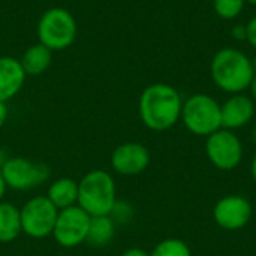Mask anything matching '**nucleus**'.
<instances>
[{"label": "nucleus", "instance_id": "nucleus-1", "mask_svg": "<svg viewBox=\"0 0 256 256\" xmlns=\"http://www.w3.org/2000/svg\"><path fill=\"white\" fill-rule=\"evenodd\" d=\"M183 100L180 93L170 84L154 82L146 87L138 100L140 118L146 128L164 132L176 126L182 117Z\"/></svg>", "mask_w": 256, "mask_h": 256}, {"label": "nucleus", "instance_id": "nucleus-2", "mask_svg": "<svg viewBox=\"0 0 256 256\" xmlns=\"http://www.w3.org/2000/svg\"><path fill=\"white\" fill-rule=\"evenodd\" d=\"M210 74L220 90L237 94L249 88L255 75V66L243 51L222 48L212 60Z\"/></svg>", "mask_w": 256, "mask_h": 256}, {"label": "nucleus", "instance_id": "nucleus-3", "mask_svg": "<svg viewBox=\"0 0 256 256\" xmlns=\"http://www.w3.org/2000/svg\"><path fill=\"white\" fill-rule=\"evenodd\" d=\"M117 202L114 177L105 170H92L78 182V202L88 216H110Z\"/></svg>", "mask_w": 256, "mask_h": 256}, {"label": "nucleus", "instance_id": "nucleus-4", "mask_svg": "<svg viewBox=\"0 0 256 256\" xmlns=\"http://www.w3.org/2000/svg\"><path fill=\"white\" fill-rule=\"evenodd\" d=\"M78 33V26L74 15L64 8L46 9L38 22L39 44L51 51H62L69 48Z\"/></svg>", "mask_w": 256, "mask_h": 256}, {"label": "nucleus", "instance_id": "nucleus-5", "mask_svg": "<svg viewBox=\"0 0 256 256\" xmlns=\"http://www.w3.org/2000/svg\"><path fill=\"white\" fill-rule=\"evenodd\" d=\"M180 118L184 128L196 136H208L222 128L219 102L204 93L192 94L183 102Z\"/></svg>", "mask_w": 256, "mask_h": 256}, {"label": "nucleus", "instance_id": "nucleus-6", "mask_svg": "<svg viewBox=\"0 0 256 256\" xmlns=\"http://www.w3.org/2000/svg\"><path fill=\"white\" fill-rule=\"evenodd\" d=\"M22 234L33 240H42L52 234L58 210L46 198V195H38L30 198L20 207Z\"/></svg>", "mask_w": 256, "mask_h": 256}, {"label": "nucleus", "instance_id": "nucleus-7", "mask_svg": "<svg viewBox=\"0 0 256 256\" xmlns=\"http://www.w3.org/2000/svg\"><path fill=\"white\" fill-rule=\"evenodd\" d=\"M2 176L8 189L26 192L42 186L50 178V168L45 164L16 156L6 160Z\"/></svg>", "mask_w": 256, "mask_h": 256}, {"label": "nucleus", "instance_id": "nucleus-8", "mask_svg": "<svg viewBox=\"0 0 256 256\" xmlns=\"http://www.w3.org/2000/svg\"><path fill=\"white\" fill-rule=\"evenodd\" d=\"M92 216H88L81 207L72 206L58 210L56 225L52 230V238L64 249H74L86 243Z\"/></svg>", "mask_w": 256, "mask_h": 256}, {"label": "nucleus", "instance_id": "nucleus-9", "mask_svg": "<svg viewBox=\"0 0 256 256\" xmlns=\"http://www.w3.org/2000/svg\"><path fill=\"white\" fill-rule=\"evenodd\" d=\"M206 154L218 170L231 171L243 160V144L234 130L220 128L207 136Z\"/></svg>", "mask_w": 256, "mask_h": 256}, {"label": "nucleus", "instance_id": "nucleus-10", "mask_svg": "<svg viewBox=\"0 0 256 256\" xmlns=\"http://www.w3.org/2000/svg\"><path fill=\"white\" fill-rule=\"evenodd\" d=\"M252 218V206L242 195H226L220 198L213 208L214 222L225 231H238L244 228Z\"/></svg>", "mask_w": 256, "mask_h": 256}, {"label": "nucleus", "instance_id": "nucleus-11", "mask_svg": "<svg viewBox=\"0 0 256 256\" xmlns=\"http://www.w3.org/2000/svg\"><path fill=\"white\" fill-rule=\"evenodd\" d=\"M150 165V152L140 142H124L111 153V168L124 177L142 174Z\"/></svg>", "mask_w": 256, "mask_h": 256}, {"label": "nucleus", "instance_id": "nucleus-12", "mask_svg": "<svg viewBox=\"0 0 256 256\" xmlns=\"http://www.w3.org/2000/svg\"><path fill=\"white\" fill-rule=\"evenodd\" d=\"M220 114H222V128L236 130L246 126L254 118L255 104L249 96L237 93L232 94L230 99H226L224 105H220Z\"/></svg>", "mask_w": 256, "mask_h": 256}, {"label": "nucleus", "instance_id": "nucleus-13", "mask_svg": "<svg viewBox=\"0 0 256 256\" xmlns=\"http://www.w3.org/2000/svg\"><path fill=\"white\" fill-rule=\"evenodd\" d=\"M26 76L20 60L9 56L0 57V100L8 102L15 98L24 87Z\"/></svg>", "mask_w": 256, "mask_h": 256}, {"label": "nucleus", "instance_id": "nucleus-14", "mask_svg": "<svg viewBox=\"0 0 256 256\" xmlns=\"http://www.w3.org/2000/svg\"><path fill=\"white\" fill-rule=\"evenodd\" d=\"M46 198L57 210H63L78 202V182L69 177L54 180L46 192Z\"/></svg>", "mask_w": 256, "mask_h": 256}, {"label": "nucleus", "instance_id": "nucleus-15", "mask_svg": "<svg viewBox=\"0 0 256 256\" xmlns=\"http://www.w3.org/2000/svg\"><path fill=\"white\" fill-rule=\"evenodd\" d=\"M22 234L20 208L8 201H0V243L15 242Z\"/></svg>", "mask_w": 256, "mask_h": 256}, {"label": "nucleus", "instance_id": "nucleus-16", "mask_svg": "<svg viewBox=\"0 0 256 256\" xmlns=\"http://www.w3.org/2000/svg\"><path fill=\"white\" fill-rule=\"evenodd\" d=\"M52 62V51L48 50L42 44H34L28 46L22 57L20 58V63L26 72V75H40L44 74Z\"/></svg>", "mask_w": 256, "mask_h": 256}, {"label": "nucleus", "instance_id": "nucleus-17", "mask_svg": "<svg viewBox=\"0 0 256 256\" xmlns=\"http://www.w3.org/2000/svg\"><path fill=\"white\" fill-rule=\"evenodd\" d=\"M116 224L110 216H96L92 218L88 234L86 243L93 248H105L108 246L116 234Z\"/></svg>", "mask_w": 256, "mask_h": 256}, {"label": "nucleus", "instance_id": "nucleus-18", "mask_svg": "<svg viewBox=\"0 0 256 256\" xmlns=\"http://www.w3.org/2000/svg\"><path fill=\"white\" fill-rule=\"evenodd\" d=\"M150 256H192L190 248L180 238H165L159 242Z\"/></svg>", "mask_w": 256, "mask_h": 256}, {"label": "nucleus", "instance_id": "nucleus-19", "mask_svg": "<svg viewBox=\"0 0 256 256\" xmlns=\"http://www.w3.org/2000/svg\"><path fill=\"white\" fill-rule=\"evenodd\" d=\"M244 3L246 0H214V12L224 20H234L242 14Z\"/></svg>", "mask_w": 256, "mask_h": 256}, {"label": "nucleus", "instance_id": "nucleus-20", "mask_svg": "<svg viewBox=\"0 0 256 256\" xmlns=\"http://www.w3.org/2000/svg\"><path fill=\"white\" fill-rule=\"evenodd\" d=\"M110 218L114 220V224H128L134 218V208L126 201H117L110 213Z\"/></svg>", "mask_w": 256, "mask_h": 256}, {"label": "nucleus", "instance_id": "nucleus-21", "mask_svg": "<svg viewBox=\"0 0 256 256\" xmlns=\"http://www.w3.org/2000/svg\"><path fill=\"white\" fill-rule=\"evenodd\" d=\"M246 40L256 48V15L246 26Z\"/></svg>", "mask_w": 256, "mask_h": 256}, {"label": "nucleus", "instance_id": "nucleus-22", "mask_svg": "<svg viewBox=\"0 0 256 256\" xmlns=\"http://www.w3.org/2000/svg\"><path fill=\"white\" fill-rule=\"evenodd\" d=\"M8 114H9V111H8L6 102L0 100V129L4 126V123H6V120H8Z\"/></svg>", "mask_w": 256, "mask_h": 256}, {"label": "nucleus", "instance_id": "nucleus-23", "mask_svg": "<svg viewBox=\"0 0 256 256\" xmlns=\"http://www.w3.org/2000/svg\"><path fill=\"white\" fill-rule=\"evenodd\" d=\"M122 256H150V254L142 250V249H140V248H130V249L124 250Z\"/></svg>", "mask_w": 256, "mask_h": 256}, {"label": "nucleus", "instance_id": "nucleus-24", "mask_svg": "<svg viewBox=\"0 0 256 256\" xmlns=\"http://www.w3.org/2000/svg\"><path fill=\"white\" fill-rule=\"evenodd\" d=\"M232 36L238 40L246 39V26H236L232 30Z\"/></svg>", "mask_w": 256, "mask_h": 256}, {"label": "nucleus", "instance_id": "nucleus-25", "mask_svg": "<svg viewBox=\"0 0 256 256\" xmlns=\"http://www.w3.org/2000/svg\"><path fill=\"white\" fill-rule=\"evenodd\" d=\"M6 183H4V180H3V176H2V170H0V201H3V196H4V194H6Z\"/></svg>", "mask_w": 256, "mask_h": 256}, {"label": "nucleus", "instance_id": "nucleus-26", "mask_svg": "<svg viewBox=\"0 0 256 256\" xmlns=\"http://www.w3.org/2000/svg\"><path fill=\"white\" fill-rule=\"evenodd\" d=\"M9 159V156H8V153L3 150V148H0V170H2V166L6 164V160Z\"/></svg>", "mask_w": 256, "mask_h": 256}, {"label": "nucleus", "instance_id": "nucleus-27", "mask_svg": "<svg viewBox=\"0 0 256 256\" xmlns=\"http://www.w3.org/2000/svg\"><path fill=\"white\" fill-rule=\"evenodd\" d=\"M250 174H252V177H254V180H255L256 183V153L255 156H254V159H252V162H250Z\"/></svg>", "mask_w": 256, "mask_h": 256}, {"label": "nucleus", "instance_id": "nucleus-28", "mask_svg": "<svg viewBox=\"0 0 256 256\" xmlns=\"http://www.w3.org/2000/svg\"><path fill=\"white\" fill-rule=\"evenodd\" d=\"M249 88H250V93H252L254 99H255V100H256V74H255V75H254V78H252V82H250Z\"/></svg>", "mask_w": 256, "mask_h": 256}, {"label": "nucleus", "instance_id": "nucleus-29", "mask_svg": "<svg viewBox=\"0 0 256 256\" xmlns=\"http://www.w3.org/2000/svg\"><path fill=\"white\" fill-rule=\"evenodd\" d=\"M252 136H254V141H255L256 144V126L254 128V130H252Z\"/></svg>", "mask_w": 256, "mask_h": 256}, {"label": "nucleus", "instance_id": "nucleus-30", "mask_svg": "<svg viewBox=\"0 0 256 256\" xmlns=\"http://www.w3.org/2000/svg\"><path fill=\"white\" fill-rule=\"evenodd\" d=\"M248 3H252V4H256V0H246Z\"/></svg>", "mask_w": 256, "mask_h": 256}]
</instances>
